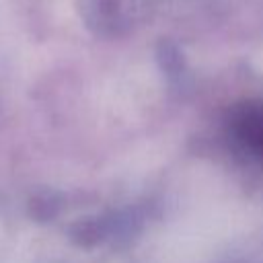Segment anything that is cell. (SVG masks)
Returning a JSON list of instances; mask_svg holds the SVG:
<instances>
[{
    "label": "cell",
    "instance_id": "obj_1",
    "mask_svg": "<svg viewBox=\"0 0 263 263\" xmlns=\"http://www.w3.org/2000/svg\"><path fill=\"white\" fill-rule=\"evenodd\" d=\"M234 134L242 146L263 158V109H245L234 119Z\"/></svg>",
    "mask_w": 263,
    "mask_h": 263
}]
</instances>
